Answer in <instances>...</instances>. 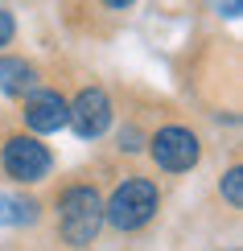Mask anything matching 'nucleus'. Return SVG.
I'll return each mask as SVG.
<instances>
[{
    "label": "nucleus",
    "instance_id": "1a4fd4ad",
    "mask_svg": "<svg viewBox=\"0 0 243 251\" xmlns=\"http://www.w3.org/2000/svg\"><path fill=\"white\" fill-rule=\"evenodd\" d=\"M218 194L227 198V206H243V169H239V165H231V169L223 173Z\"/></svg>",
    "mask_w": 243,
    "mask_h": 251
},
{
    "label": "nucleus",
    "instance_id": "0eeeda50",
    "mask_svg": "<svg viewBox=\"0 0 243 251\" xmlns=\"http://www.w3.org/2000/svg\"><path fill=\"white\" fill-rule=\"evenodd\" d=\"M0 91L13 99H25L37 91V66L25 58H0Z\"/></svg>",
    "mask_w": 243,
    "mask_h": 251
},
{
    "label": "nucleus",
    "instance_id": "39448f33",
    "mask_svg": "<svg viewBox=\"0 0 243 251\" xmlns=\"http://www.w3.org/2000/svg\"><path fill=\"white\" fill-rule=\"evenodd\" d=\"M66 124L82 140H99L111 128V99L103 87H82L75 99H66Z\"/></svg>",
    "mask_w": 243,
    "mask_h": 251
},
{
    "label": "nucleus",
    "instance_id": "9d476101",
    "mask_svg": "<svg viewBox=\"0 0 243 251\" xmlns=\"http://www.w3.org/2000/svg\"><path fill=\"white\" fill-rule=\"evenodd\" d=\"M13 33H17V21H13V13L8 8H0V50L13 41Z\"/></svg>",
    "mask_w": 243,
    "mask_h": 251
},
{
    "label": "nucleus",
    "instance_id": "6e6552de",
    "mask_svg": "<svg viewBox=\"0 0 243 251\" xmlns=\"http://www.w3.org/2000/svg\"><path fill=\"white\" fill-rule=\"evenodd\" d=\"M37 210H41V206L33 202V198H8V194H0V226H29V223H37Z\"/></svg>",
    "mask_w": 243,
    "mask_h": 251
},
{
    "label": "nucleus",
    "instance_id": "20e7f679",
    "mask_svg": "<svg viewBox=\"0 0 243 251\" xmlns=\"http://www.w3.org/2000/svg\"><path fill=\"white\" fill-rule=\"evenodd\" d=\"M149 156L165 173H186L202 161V140L186 124H165V128H157L149 136Z\"/></svg>",
    "mask_w": 243,
    "mask_h": 251
},
{
    "label": "nucleus",
    "instance_id": "423d86ee",
    "mask_svg": "<svg viewBox=\"0 0 243 251\" xmlns=\"http://www.w3.org/2000/svg\"><path fill=\"white\" fill-rule=\"evenodd\" d=\"M25 128L29 136H46V132H58L66 128V95L62 91H33V95H25Z\"/></svg>",
    "mask_w": 243,
    "mask_h": 251
},
{
    "label": "nucleus",
    "instance_id": "7ed1b4c3",
    "mask_svg": "<svg viewBox=\"0 0 243 251\" xmlns=\"http://www.w3.org/2000/svg\"><path fill=\"white\" fill-rule=\"evenodd\" d=\"M0 169L13 177L17 185H37V181L50 177V169H54V152H50L37 136L17 132V136H8L4 149H0Z\"/></svg>",
    "mask_w": 243,
    "mask_h": 251
},
{
    "label": "nucleus",
    "instance_id": "f03ea898",
    "mask_svg": "<svg viewBox=\"0 0 243 251\" xmlns=\"http://www.w3.org/2000/svg\"><path fill=\"white\" fill-rule=\"evenodd\" d=\"M103 226V194L95 185H66L58 198V235L66 247H91Z\"/></svg>",
    "mask_w": 243,
    "mask_h": 251
},
{
    "label": "nucleus",
    "instance_id": "f257e3e1",
    "mask_svg": "<svg viewBox=\"0 0 243 251\" xmlns=\"http://www.w3.org/2000/svg\"><path fill=\"white\" fill-rule=\"evenodd\" d=\"M157 210H161V190H157L153 177H124L120 185L111 190V198L103 202V223H111L115 231H140L149 226Z\"/></svg>",
    "mask_w": 243,
    "mask_h": 251
}]
</instances>
